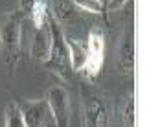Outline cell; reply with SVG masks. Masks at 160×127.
I'll use <instances>...</instances> for the list:
<instances>
[{
  "mask_svg": "<svg viewBox=\"0 0 160 127\" xmlns=\"http://www.w3.org/2000/svg\"><path fill=\"white\" fill-rule=\"evenodd\" d=\"M41 0H18V11L24 15V18H28V15L33 11V8L39 4Z\"/></svg>",
  "mask_w": 160,
  "mask_h": 127,
  "instance_id": "cell-14",
  "label": "cell"
},
{
  "mask_svg": "<svg viewBox=\"0 0 160 127\" xmlns=\"http://www.w3.org/2000/svg\"><path fill=\"white\" fill-rule=\"evenodd\" d=\"M50 28H52V48H50V55L44 61V68L53 72L57 78L63 81L72 79V66H70V55H68V48L64 41L63 28L50 17Z\"/></svg>",
  "mask_w": 160,
  "mask_h": 127,
  "instance_id": "cell-3",
  "label": "cell"
},
{
  "mask_svg": "<svg viewBox=\"0 0 160 127\" xmlns=\"http://www.w3.org/2000/svg\"><path fill=\"white\" fill-rule=\"evenodd\" d=\"M48 2L50 17L61 24H74L79 18V9L72 4V0H46Z\"/></svg>",
  "mask_w": 160,
  "mask_h": 127,
  "instance_id": "cell-8",
  "label": "cell"
},
{
  "mask_svg": "<svg viewBox=\"0 0 160 127\" xmlns=\"http://www.w3.org/2000/svg\"><path fill=\"white\" fill-rule=\"evenodd\" d=\"M66 48H68V55H70V66L74 72H83L85 63H87V43L78 41L74 37H66Z\"/></svg>",
  "mask_w": 160,
  "mask_h": 127,
  "instance_id": "cell-10",
  "label": "cell"
},
{
  "mask_svg": "<svg viewBox=\"0 0 160 127\" xmlns=\"http://www.w3.org/2000/svg\"><path fill=\"white\" fill-rule=\"evenodd\" d=\"M46 101H48L52 122L55 127H70V98L63 85H52L46 90Z\"/></svg>",
  "mask_w": 160,
  "mask_h": 127,
  "instance_id": "cell-5",
  "label": "cell"
},
{
  "mask_svg": "<svg viewBox=\"0 0 160 127\" xmlns=\"http://www.w3.org/2000/svg\"><path fill=\"white\" fill-rule=\"evenodd\" d=\"M105 63V32L103 28L94 26L90 28L87 37V63L83 68V74L87 79H96L101 74V68Z\"/></svg>",
  "mask_w": 160,
  "mask_h": 127,
  "instance_id": "cell-4",
  "label": "cell"
},
{
  "mask_svg": "<svg viewBox=\"0 0 160 127\" xmlns=\"http://www.w3.org/2000/svg\"><path fill=\"white\" fill-rule=\"evenodd\" d=\"M4 127H26L17 99H11L6 105V111H4Z\"/></svg>",
  "mask_w": 160,
  "mask_h": 127,
  "instance_id": "cell-11",
  "label": "cell"
},
{
  "mask_svg": "<svg viewBox=\"0 0 160 127\" xmlns=\"http://www.w3.org/2000/svg\"><path fill=\"white\" fill-rule=\"evenodd\" d=\"M18 107L24 118V125L26 127H48L52 122V112H50L48 101L46 98H39V99H24L18 101Z\"/></svg>",
  "mask_w": 160,
  "mask_h": 127,
  "instance_id": "cell-6",
  "label": "cell"
},
{
  "mask_svg": "<svg viewBox=\"0 0 160 127\" xmlns=\"http://www.w3.org/2000/svg\"><path fill=\"white\" fill-rule=\"evenodd\" d=\"M50 48H52V28H50V18L37 26L33 30L32 41H30V55L35 61L44 63L50 55Z\"/></svg>",
  "mask_w": 160,
  "mask_h": 127,
  "instance_id": "cell-7",
  "label": "cell"
},
{
  "mask_svg": "<svg viewBox=\"0 0 160 127\" xmlns=\"http://www.w3.org/2000/svg\"><path fill=\"white\" fill-rule=\"evenodd\" d=\"M99 2H101V4H103L105 8H107V4H109V0H99Z\"/></svg>",
  "mask_w": 160,
  "mask_h": 127,
  "instance_id": "cell-16",
  "label": "cell"
},
{
  "mask_svg": "<svg viewBox=\"0 0 160 127\" xmlns=\"http://www.w3.org/2000/svg\"><path fill=\"white\" fill-rule=\"evenodd\" d=\"M123 122L125 125L134 127V94L131 92L125 99V105H123Z\"/></svg>",
  "mask_w": 160,
  "mask_h": 127,
  "instance_id": "cell-13",
  "label": "cell"
},
{
  "mask_svg": "<svg viewBox=\"0 0 160 127\" xmlns=\"http://www.w3.org/2000/svg\"><path fill=\"white\" fill-rule=\"evenodd\" d=\"M72 4L81 9V11H88V13H94V15H107V8L99 2V0H72Z\"/></svg>",
  "mask_w": 160,
  "mask_h": 127,
  "instance_id": "cell-12",
  "label": "cell"
},
{
  "mask_svg": "<svg viewBox=\"0 0 160 127\" xmlns=\"http://www.w3.org/2000/svg\"><path fill=\"white\" fill-rule=\"evenodd\" d=\"M125 4H127V0H109L107 9H120V8L125 6Z\"/></svg>",
  "mask_w": 160,
  "mask_h": 127,
  "instance_id": "cell-15",
  "label": "cell"
},
{
  "mask_svg": "<svg viewBox=\"0 0 160 127\" xmlns=\"http://www.w3.org/2000/svg\"><path fill=\"white\" fill-rule=\"evenodd\" d=\"M81 107H83V127H107V101L103 92L90 79L81 83Z\"/></svg>",
  "mask_w": 160,
  "mask_h": 127,
  "instance_id": "cell-2",
  "label": "cell"
},
{
  "mask_svg": "<svg viewBox=\"0 0 160 127\" xmlns=\"http://www.w3.org/2000/svg\"><path fill=\"white\" fill-rule=\"evenodd\" d=\"M22 20L24 15L17 9L4 17L0 22V55L9 76H15L18 59H20V43H22Z\"/></svg>",
  "mask_w": 160,
  "mask_h": 127,
  "instance_id": "cell-1",
  "label": "cell"
},
{
  "mask_svg": "<svg viewBox=\"0 0 160 127\" xmlns=\"http://www.w3.org/2000/svg\"><path fill=\"white\" fill-rule=\"evenodd\" d=\"M118 64L123 72L134 70V33H132V30L123 33L122 44L118 50Z\"/></svg>",
  "mask_w": 160,
  "mask_h": 127,
  "instance_id": "cell-9",
  "label": "cell"
}]
</instances>
